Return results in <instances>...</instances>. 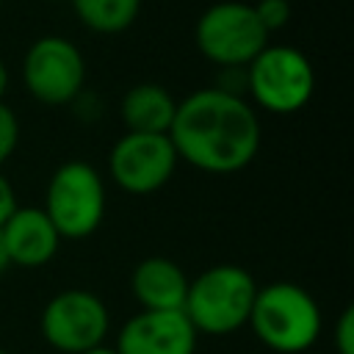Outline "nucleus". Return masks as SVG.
<instances>
[{
  "instance_id": "11",
  "label": "nucleus",
  "mask_w": 354,
  "mask_h": 354,
  "mask_svg": "<svg viewBox=\"0 0 354 354\" xmlns=\"http://www.w3.org/2000/svg\"><path fill=\"white\" fill-rule=\"evenodd\" d=\"M11 266L39 268L47 266L61 246V235L47 218V213L36 205H17L14 213L0 227Z\"/></svg>"
},
{
  "instance_id": "16",
  "label": "nucleus",
  "mask_w": 354,
  "mask_h": 354,
  "mask_svg": "<svg viewBox=\"0 0 354 354\" xmlns=\"http://www.w3.org/2000/svg\"><path fill=\"white\" fill-rule=\"evenodd\" d=\"M19 144V119L11 105L0 102V166L14 155Z\"/></svg>"
},
{
  "instance_id": "13",
  "label": "nucleus",
  "mask_w": 354,
  "mask_h": 354,
  "mask_svg": "<svg viewBox=\"0 0 354 354\" xmlns=\"http://www.w3.org/2000/svg\"><path fill=\"white\" fill-rule=\"evenodd\" d=\"M177 100L160 83H136L119 100V119L127 133H169Z\"/></svg>"
},
{
  "instance_id": "6",
  "label": "nucleus",
  "mask_w": 354,
  "mask_h": 354,
  "mask_svg": "<svg viewBox=\"0 0 354 354\" xmlns=\"http://www.w3.org/2000/svg\"><path fill=\"white\" fill-rule=\"evenodd\" d=\"M196 50L221 66H249V61L268 44V33L260 25L252 3L218 0L207 6L194 25Z\"/></svg>"
},
{
  "instance_id": "14",
  "label": "nucleus",
  "mask_w": 354,
  "mask_h": 354,
  "mask_svg": "<svg viewBox=\"0 0 354 354\" xmlns=\"http://www.w3.org/2000/svg\"><path fill=\"white\" fill-rule=\"evenodd\" d=\"M77 22L100 36L124 33L141 14V0H69Z\"/></svg>"
},
{
  "instance_id": "3",
  "label": "nucleus",
  "mask_w": 354,
  "mask_h": 354,
  "mask_svg": "<svg viewBox=\"0 0 354 354\" xmlns=\"http://www.w3.org/2000/svg\"><path fill=\"white\" fill-rule=\"evenodd\" d=\"M257 293L254 277L235 263H218L188 279L183 313L196 335H232L246 326Z\"/></svg>"
},
{
  "instance_id": "21",
  "label": "nucleus",
  "mask_w": 354,
  "mask_h": 354,
  "mask_svg": "<svg viewBox=\"0 0 354 354\" xmlns=\"http://www.w3.org/2000/svg\"><path fill=\"white\" fill-rule=\"evenodd\" d=\"M8 83H11V77H8V66L0 61V102H3L6 91H8Z\"/></svg>"
},
{
  "instance_id": "7",
  "label": "nucleus",
  "mask_w": 354,
  "mask_h": 354,
  "mask_svg": "<svg viewBox=\"0 0 354 354\" xmlns=\"http://www.w3.org/2000/svg\"><path fill=\"white\" fill-rule=\"evenodd\" d=\"M39 329L50 348L61 354H86L108 340L111 313L94 290L66 288L44 304Z\"/></svg>"
},
{
  "instance_id": "24",
  "label": "nucleus",
  "mask_w": 354,
  "mask_h": 354,
  "mask_svg": "<svg viewBox=\"0 0 354 354\" xmlns=\"http://www.w3.org/2000/svg\"><path fill=\"white\" fill-rule=\"evenodd\" d=\"M0 6H3V0H0Z\"/></svg>"
},
{
  "instance_id": "1",
  "label": "nucleus",
  "mask_w": 354,
  "mask_h": 354,
  "mask_svg": "<svg viewBox=\"0 0 354 354\" xmlns=\"http://www.w3.org/2000/svg\"><path fill=\"white\" fill-rule=\"evenodd\" d=\"M166 136L177 160L207 174H235L257 158L263 127L249 100L205 86L177 100Z\"/></svg>"
},
{
  "instance_id": "9",
  "label": "nucleus",
  "mask_w": 354,
  "mask_h": 354,
  "mask_svg": "<svg viewBox=\"0 0 354 354\" xmlns=\"http://www.w3.org/2000/svg\"><path fill=\"white\" fill-rule=\"evenodd\" d=\"M177 152L166 133H127L108 152V171L119 191L149 196L177 171Z\"/></svg>"
},
{
  "instance_id": "12",
  "label": "nucleus",
  "mask_w": 354,
  "mask_h": 354,
  "mask_svg": "<svg viewBox=\"0 0 354 354\" xmlns=\"http://www.w3.org/2000/svg\"><path fill=\"white\" fill-rule=\"evenodd\" d=\"M130 290L141 310H183L188 274L171 257L149 254L136 263L130 274Z\"/></svg>"
},
{
  "instance_id": "18",
  "label": "nucleus",
  "mask_w": 354,
  "mask_h": 354,
  "mask_svg": "<svg viewBox=\"0 0 354 354\" xmlns=\"http://www.w3.org/2000/svg\"><path fill=\"white\" fill-rule=\"evenodd\" d=\"M213 88L246 100V66H221L218 80L213 83Z\"/></svg>"
},
{
  "instance_id": "5",
  "label": "nucleus",
  "mask_w": 354,
  "mask_h": 354,
  "mask_svg": "<svg viewBox=\"0 0 354 354\" xmlns=\"http://www.w3.org/2000/svg\"><path fill=\"white\" fill-rule=\"evenodd\" d=\"M315 94V66L293 44H266L246 66V100L277 116L301 111Z\"/></svg>"
},
{
  "instance_id": "23",
  "label": "nucleus",
  "mask_w": 354,
  "mask_h": 354,
  "mask_svg": "<svg viewBox=\"0 0 354 354\" xmlns=\"http://www.w3.org/2000/svg\"><path fill=\"white\" fill-rule=\"evenodd\" d=\"M0 354H8V351H6V348H0Z\"/></svg>"
},
{
  "instance_id": "8",
  "label": "nucleus",
  "mask_w": 354,
  "mask_h": 354,
  "mask_svg": "<svg viewBox=\"0 0 354 354\" xmlns=\"http://www.w3.org/2000/svg\"><path fill=\"white\" fill-rule=\"evenodd\" d=\"M22 83L41 105H72L86 86V58L66 36H39L22 58Z\"/></svg>"
},
{
  "instance_id": "15",
  "label": "nucleus",
  "mask_w": 354,
  "mask_h": 354,
  "mask_svg": "<svg viewBox=\"0 0 354 354\" xmlns=\"http://www.w3.org/2000/svg\"><path fill=\"white\" fill-rule=\"evenodd\" d=\"M252 8H254V14H257V19H260V25L266 28L268 36L282 30L290 22V14H293L290 0H257Z\"/></svg>"
},
{
  "instance_id": "2",
  "label": "nucleus",
  "mask_w": 354,
  "mask_h": 354,
  "mask_svg": "<svg viewBox=\"0 0 354 354\" xmlns=\"http://www.w3.org/2000/svg\"><path fill=\"white\" fill-rule=\"evenodd\" d=\"M246 326L277 354H301L315 346L324 329V315L315 296L296 282H268L257 288Z\"/></svg>"
},
{
  "instance_id": "19",
  "label": "nucleus",
  "mask_w": 354,
  "mask_h": 354,
  "mask_svg": "<svg viewBox=\"0 0 354 354\" xmlns=\"http://www.w3.org/2000/svg\"><path fill=\"white\" fill-rule=\"evenodd\" d=\"M14 207H17L14 185H11V180L0 171V227H3V224H6V218L14 213Z\"/></svg>"
},
{
  "instance_id": "22",
  "label": "nucleus",
  "mask_w": 354,
  "mask_h": 354,
  "mask_svg": "<svg viewBox=\"0 0 354 354\" xmlns=\"http://www.w3.org/2000/svg\"><path fill=\"white\" fill-rule=\"evenodd\" d=\"M86 354H116V348H113V346H108V343H102V346H97V348L86 351Z\"/></svg>"
},
{
  "instance_id": "10",
  "label": "nucleus",
  "mask_w": 354,
  "mask_h": 354,
  "mask_svg": "<svg viewBox=\"0 0 354 354\" xmlns=\"http://www.w3.org/2000/svg\"><path fill=\"white\" fill-rule=\"evenodd\" d=\"M199 335L183 310H141L116 332V354H196Z\"/></svg>"
},
{
  "instance_id": "20",
  "label": "nucleus",
  "mask_w": 354,
  "mask_h": 354,
  "mask_svg": "<svg viewBox=\"0 0 354 354\" xmlns=\"http://www.w3.org/2000/svg\"><path fill=\"white\" fill-rule=\"evenodd\" d=\"M11 268V257H8V249H6V241H3V232H0V277Z\"/></svg>"
},
{
  "instance_id": "4",
  "label": "nucleus",
  "mask_w": 354,
  "mask_h": 354,
  "mask_svg": "<svg viewBox=\"0 0 354 354\" xmlns=\"http://www.w3.org/2000/svg\"><path fill=\"white\" fill-rule=\"evenodd\" d=\"M108 188L102 174L80 158L64 160L47 180L44 213L58 230L61 241H83L105 221Z\"/></svg>"
},
{
  "instance_id": "17",
  "label": "nucleus",
  "mask_w": 354,
  "mask_h": 354,
  "mask_svg": "<svg viewBox=\"0 0 354 354\" xmlns=\"http://www.w3.org/2000/svg\"><path fill=\"white\" fill-rule=\"evenodd\" d=\"M332 343L337 354H354V307H346L332 329Z\"/></svg>"
}]
</instances>
